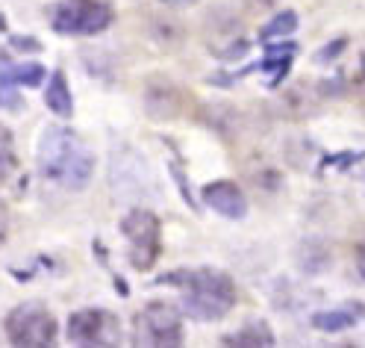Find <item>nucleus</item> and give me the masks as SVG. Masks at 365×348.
<instances>
[{
	"label": "nucleus",
	"instance_id": "obj_11",
	"mask_svg": "<svg viewBox=\"0 0 365 348\" xmlns=\"http://www.w3.org/2000/svg\"><path fill=\"white\" fill-rule=\"evenodd\" d=\"M18 74H15V65L12 59L0 51V106L18 112L21 109V95H18Z\"/></svg>",
	"mask_w": 365,
	"mask_h": 348
},
{
	"label": "nucleus",
	"instance_id": "obj_12",
	"mask_svg": "<svg viewBox=\"0 0 365 348\" xmlns=\"http://www.w3.org/2000/svg\"><path fill=\"white\" fill-rule=\"evenodd\" d=\"M150 36H153V41L159 44V48H180V44H182V36H186V33H182V24H180V21L174 18V15H156L153 21H150Z\"/></svg>",
	"mask_w": 365,
	"mask_h": 348
},
{
	"label": "nucleus",
	"instance_id": "obj_10",
	"mask_svg": "<svg viewBox=\"0 0 365 348\" xmlns=\"http://www.w3.org/2000/svg\"><path fill=\"white\" fill-rule=\"evenodd\" d=\"M44 104H48L51 112L62 115V119H68V115L74 112V98H71V89H68L62 71H53L51 74L48 89H44Z\"/></svg>",
	"mask_w": 365,
	"mask_h": 348
},
{
	"label": "nucleus",
	"instance_id": "obj_8",
	"mask_svg": "<svg viewBox=\"0 0 365 348\" xmlns=\"http://www.w3.org/2000/svg\"><path fill=\"white\" fill-rule=\"evenodd\" d=\"M182 104H186V95H182V89L177 83H171V80L156 77L145 89V109L156 121L177 119V115L182 112Z\"/></svg>",
	"mask_w": 365,
	"mask_h": 348
},
{
	"label": "nucleus",
	"instance_id": "obj_7",
	"mask_svg": "<svg viewBox=\"0 0 365 348\" xmlns=\"http://www.w3.org/2000/svg\"><path fill=\"white\" fill-rule=\"evenodd\" d=\"M68 339L77 345H115L121 324L106 310H80L68 319Z\"/></svg>",
	"mask_w": 365,
	"mask_h": 348
},
{
	"label": "nucleus",
	"instance_id": "obj_18",
	"mask_svg": "<svg viewBox=\"0 0 365 348\" xmlns=\"http://www.w3.org/2000/svg\"><path fill=\"white\" fill-rule=\"evenodd\" d=\"M15 74H18V83L21 86H38L44 80V68L36 65V62H27V65H18Z\"/></svg>",
	"mask_w": 365,
	"mask_h": 348
},
{
	"label": "nucleus",
	"instance_id": "obj_20",
	"mask_svg": "<svg viewBox=\"0 0 365 348\" xmlns=\"http://www.w3.org/2000/svg\"><path fill=\"white\" fill-rule=\"evenodd\" d=\"M356 269H359V274L365 277V242H362L359 251H356Z\"/></svg>",
	"mask_w": 365,
	"mask_h": 348
},
{
	"label": "nucleus",
	"instance_id": "obj_1",
	"mask_svg": "<svg viewBox=\"0 0 365 348\" xmlns=\"http://www.w3.org/2000/svg\"><path fill=\"white\" fill-rule=\"evenodd\" d=\"M38 171L62 189H86L95 171V156L71 130L48 127L38 142Z\"/></svg>",
	"mask_w": 365,
	"mask_h": 348
},
{
	"label": "nucleus",
	"instance_id": "obj_14",
	"mask_svg": "<svg viewBox=\"0 0 365 348\" xmlns=\"http://www.w3.org/2000/svg\"><path fill=\"white\" fill-rule=\"evenodd\" d=\"M298 263L307 274H322L327 266H330V251L322 239H307L301 245V254H298Z\"/></svg>",
	"mask_w": 365,
	"mask_h": 348
},
{
	"label": "nucleus",
	"instance_id": "obj_15",
	"mask_svg": "<svg viewBox=\"0 0 365 348\" xmlns=\"http://www.w3.org/2000/svg\"><path fill=\"white\" fill-rule=\"evenodd\" d=\"M227 345H245V348H254V345H274V334L268 331L265 322H247L242 331L224 337Z\"/></svg>",
	"mask_w": 365,
	"mask_h": 348
},
{
	"label": "nucleus",
	"instance_id": "obj_6",
	"mask_svg": "<svg viewBox=\"0 0 365 348\" xmlns=\"http://www.w3.org/2000/svg\"><path fill=\"white\" fill-rule=\"evenodd\" d=\"M135 342L139 345H180L182 342V324L180 313L171 304H148L139 319H135Z\"/></svg>",
	"mask_w": 365,
	"mask_h": 348
},
{
	"label": "nucleus",
	"instance_id": "obj_9",
	"mask_svg": "<svg viewBox=\"0 0 365 348\" xmlns=\"http://www.w3.org/2000/svg\"><path fill=\"white\" fill-rule=\"evenodd\" d=\"M203 204H210L215 213H221L227 219H242L247 213V201H245L242 189L230 180L210 183V187L203 189Z\"/></svg>",
	"mask_w": 365,
	"mask_h": 348
},
{
	"label": "nucleus",
	"instance_id": "obj_17",
	"mask_svg": "<svg viewBox=\"0 0 365 348\" xmlns=\"http://www.w3.org/2000/svg\"><path fill=\"white\" fill-rule=\"evenodd\" d=\"M18 166V159H15V145H12V133L6 127H0V183H6L12 177Z\"/></svg>",
	"mask_w": 365,
	"mask_h": 348
},
{
	"label": "nucleus",
	"instance_id": "obj_19",
	"mask_svg": "<svg viewBox=\"0 0 365 348\" xmlns=\"http://www.w3.org/2000/svg\"><path fill=\"white\" fill-rule=\"evenodd\" d=\"M6 234H9V210H6V204L0 201V242L6 239Z\"/></svg>",
	"mask_w": 365,
	"mask_h": 348
},
{
	"label": "nucleus",
	"instance_id": "obj_2",
	"mask_svg": "<svg viewBox=\"0 0 365 348\" xmlns=\"http://www.w3.org/2000/svg\"><path fill=\"white\" fill-rule=\"evenodd\" d=\"M163 284H177L182 289V307L192 319L212 322L230 313L236 304V287L224 272L197 269V272H171Z\"/></svg>",
	"mask_w": 365,
	"mask_h": 348
},
{
	"label": "nucleus",
	"instance_id": "obj_13",
	"mask_svg": "<svg viewBox=\"0 0 365 348\" xmlns=\"http://www.w3.org/2000/svg\"><path fill=\"white\" fill-rule=\"evenodd\" d=\"M356 324V313L354 307H341V310H324V313H315L312 316V328L315 331H324V334H339V331H348Z\"/></svg>",
	"mask_w": 365,
	"mask_h": 348
},
{
	"label": "nucleus",
	"instance_id": "obj_16",
	"mask_svg": "<svg viewBox=\"0 0 365 348\" xmlns=\"http://www.w3.org/2000/svg\"><path fill=\"white\" fill-rule=\"evenodd\" d=\"M294 30H298V15H294L292 9L274 15L268 24L262 27V39H277V36H292Z\"/></svg>",
	"mask_w": 365,
	"mask_h": 348
},
{
	"label": "nucleus",
	"instance_id": "obj_4",
	"mask_svg": "<svg viewBox=\"0 0 365 348\" xmlns=\"http://www.w3.org/2000/svg\"><path fill=\"white\" fill-rule=\"evenodd\" d=\"M6 337L15 345H51L56 339V322L41 304H21L6 316Z\"/></svg>",
	"mask_w": 365,
	"mask_h": 348
},
{
	"label": "nucleus",
	"instance_id": "obj_5",
	"mask_svg": "<svg viewBox=\"0 0 365 348\" xmlns=\"http://www.w3.org/2000/svg\"><path fill=\"white\" fill-rule=\"evenodd\" d=\"M121 230L133 251V266L150 269L159 257V248H163V242H159V219L148 210H133L124 216Z\"/></svg>",
	"mask_w": 365,
	"mask_h": 348
},
{
	"label": "nucleus",
	"instance_id": "obj_3",
	"mask_svg": "<svg viewBox=\"0 0 365 348\" xmlns=\"http://www.w3.org/2000/svg\"><path fill=\"white\" fill-rule=\"evenodd\" d=\"M112 24V9L101 0H59L51 12V27L65 36H95Z\"/></svg>",
	"mask_w": 365,
	"mask_h": 348
}]
</instances>
